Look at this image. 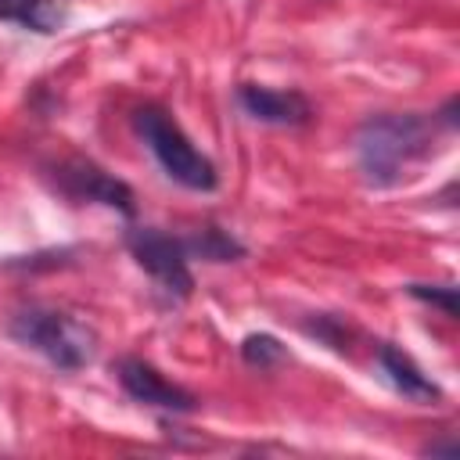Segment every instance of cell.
Here are the masks:
<instances>
[{
  "mask_svg": "<svg viewBox=\"0 0 460 460\" xmlns=\"http://www.w3.org/2000/svg\"><path fill=\"white\" fill-rule=\"evenodd\" d=\"M431 147V126L420 115H374L356 133L359 172L374 187L399 183Z\"/></svg>",
  "mask_w": 460,
  "mask_h": 460,
  "instance_id": "6da1fadb",
  "label": "cell"
},
{
  "mask_svg": "<svg viewBox=\"0 0 460 460\" xmlns=\"http://www.w3.org/2000/svg\"><path fill=\"white\" fill-rule=\"evenodd\" d=\"M7 331H11V338L36 349L61 370H79L97 352V334L86 323H79L75 316L54 313V309H22L11 316Z\"/></svg>",
  "mask_w": 460,
  "mask_h": 460,
  "instance_id": "7a4b0ae2",
  "label": "cell"
},
{
  "mask_svg": "<svg viewBox=\"0 0 460 460\" xmlns=\"http://www.w3.org/2000/svg\"><path fill=\"white\" fill-rule=\"evenodd\" d=\"M133 126H137V133L144 137V144L151 147V155L158 158V165H162L180 187H187V190H212V187L219 183L216 165L187 140V133H183L162 108H155V104L140 108V111L133 115Z\"/></svg>",
  "mask_w": 460,
  "mask_h": 460,
  "instance_id": "3957f363",
  "label": "cell"
},
{
  "mask_svg": "<svg viewBox=\"0 0 460 460\" xmlns=\"http://www.w3.org/2000/svg\"><path fill=\"white\" fill-rule=\"evenodd\" d=\"M133 259L151 273V280L169 295V298H187L194 288V277L187 270V244L162 234V230H129L126 237Z\"/></svg>",
  "mask_w": 460,
  "mask_h": 460,
  "instance_id": "277c9868",
  "label": "cell"
},
{
  "mask_svg": "<svg viewBox=\"0 0 460 460\" xmlns=\"http://www.w3.org/2000/svg\"><path fill=\"white\" fill-rule=\"evenodd\" d=\"M119 385L137 399V402H144V406H158V410H169V413H190L194 406H198V399L187 392V388H180V385H172L169 377H162L151 363H144V359H119Z\"/></svg>",
  "mask_w": 460,
  "mask_h": 460,
  "instance_id": "5b68a950",
  "label": "cell"
},
{
  "mask_svg": "<svg viewBox=\"0 0 460 460\" xmlns=\"http://www.w3.org/2000/svg\"><path fill=\"white\" fill-rule=\"evenodd\" d=\"M61 187L72 198H79V201L83 198L86 201H101L108 208H119V212L133 216V190L122 180H115L104 169H97L93 162H72V165H65L61 169Z\"/></svg>",
  "mask_w": 460,
  "mask_h": 460,
  "instance_id": "8992f818",
  "label": "cell"
},
{
  "mask_svg": "<svg viewBox=\"0 0 460 460\" xmlns=\"http://www.w3.org/2000/svg\"><path fill=\"white\" fill-rule=\"evenodd\" d=\"M237 101L241 108L259 119V122H273V126H302L309 122L313 108L309 101L298 93V90H270V86H255V83H244L237 90Z\"/></svg>",
  "mask_w": 460,
  "mask_h": 460,
  "instance_id": "52a82bcc",
  "label": "cell"
},
{
  "mask_svg": "<svg viewBox=\"0 0 460 460\" xmlns=\"http://www.w3.org/2000/svg\"><path fill=\"white\" fill-rule=\"evenodd\" d=\"M377 367H381L385 381H388L402 399H413V402H438V399H442L438 385L413 363L410 352H402V349H395V345H381V349H377Z\"/></svg>",
  "mask_w": 460,
  "mask_h": 460,
  "instance_id": "ba28073f",
  "label": "cell"
},
{
  "mask_svg": "<svg viewBox=\"0 0 460 460\" xmlns=\"http://www.w3.org/2000/svg\"><path fill=\"white\" fill-rule=\"evenodd\" d=\"M0 18L36 32H54L61 22V7L58 0H0Z\"/></svg>",
  "mask_w": 460,
  "mask_h": 460,
  "instance_id": "9c48e42d",
  "label": "cell"
},
{
  "mask_svg": "<svg viewBox=\"0 0 460 460\" xmlns=\"http://www.w3.org/2000/svg\"><path fill=\"white\" fill-rule=\"evenodd\" d=\"M241 356H244V363H248V367L270 370V367L284 363L288 349H284V345H280L273 334H248V338L241 341Z\"/></svg>",
  "mask_w": 460,
  "mask_h": 460,
  "instance_id": "30bf717a",
  "label": "cell"
},
{
  "mask_svg": "<svg viewBox=\"0 0 460 460\" xmlns=\"http://www.w3.org/2000/svg\"><path fill=\"white\" fill-rule=\"evenodd\" d=\"M187 248H194V252H201L205 259H212V262H230V259H237L244 248L230 237V234H223V230H216V226H208V230H201Z\"/></svg>",
  "mask_w": 460,
  "mask_h": 460,
  "instance_id": "8fae6325",
  "label": "cell"
},
{
  "mask_svg": "<svg viewBox=\"0 0 460 460\" xmlns=\"http://www.w3.org/2000/svg\"><path fill=\"white\" fill-rule=\"evenodd\" d=\"M406 291H410L413 298H420V302L438 305L446 316H456V288H428V284H410Z\"/></svg>",
  "mask_w": 460,
  "mask_h": 460,
  "instance_id": "7c38bea8",
  "label": "cell"
}]
</instances>
